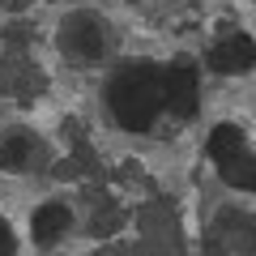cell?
I'll list each match as a JSON object with an SVG mask.
<instances>
[{
    "label": "cell",
    "instance_id": "8",
    "mask_svg": "<svg viewBox=\"0 0 256 256\" xmlns=\"http://www.w3.org/2000/svg\"><path fill=\"white\" fill-rule=\"evenodd\" d=\"M239 150H244V128H239V124H218L210 132V158L218 166L226 162V158H235Z\"/></svg>",
    "mask_w": 256,
    "mask_h": 256
},
{
    "label": "cell",
    "instance_id": "5",
    "mask_svg": "<svg viewBox=\"0 0 256 256\" xmlns=\"http://www.w3.org/2000/svg\"><path fill=\"white\" fill-rule=\"evenodd\" d=\"M38 154H43V146L30 132H22V128L0 137V171H30L38 162Z\"/></svg>",
    "mask_w": 256,
    "mask_h": 256
},
{
    "label": "cell",
    "instance_id": "9",
    "mask_svg": "<svg viewBox=\"0 0 256 256\" xmlns=\"http://www.w3.org/2000/svg\"><path fill=\"white\" fill-rule=\"evenodd\" d=\"M0 256H13V230H9V222H0Z\"/></svg>",
    "mask_w": 256,
    "mask_h": 256
},
{
    "label": "cell",
    "instance_id": "3",
    "mask_svg": "<svg viewBox=\"0 0 256 256\" xmlns=\"http://www.w3.org/2000/svg\"><path fill=\"white\" fill-rule=\"evenodd\" d=\"M252 64H256V43H252L248 34L218 38V43H214V52H210V68H214V73H226V77L248 73Z\"/></svg>",
    "mask_w": 256,
    "mask_h": 256
},
{
    "label": "cell",
    "instance_id": "1",
    "mask_svg": "<svg viewBox=\"0 0 256 256\" xmlns=\"http://www.w3.org/2000/svg\"><path fill=\"white\" fill-rule=\"evenodd\" d=\"M107 107H111V116H116L120 128L146 132L154 124V116L166 107L162 68H154V64H124L107 82Z\"/></svg>",
    "mask_w": 256,
    "mask_h": 256
},
{
    "label": "cell",
    "instance_id": "2",
    "mask_svg": "<svg viewBox=\"0 0 256 256\" xmlns=\"http://www.w3.org/2000/svg\"><path fill=\"white\" fill-rule=\"evenodd\" d=\"M60 47H64L68 60L94 64L107 52V30H102L98 13H73V18L64 22V30H60Z\"/></svg>",
    "mask_w": 256,
    "mask_h": 256
},
{
    "label": "cell",
    "instance_id": "6",
    "mask_svg": "<svg viewBox=\"0 0 256 256\" xmlns=\"http://www.w3.org/2000/svg\"><path fill=\"white\" fill-rule=\"evenodd\" d=\"M68 226H73V214L64 210V205H38L34 222H30V235H34L38 248H52L68 235Z\"/></svg>",
    "mask_w": 256,
    "mask_h": 256
},
{
    "label": "cell",
    "instance_id": "4",
    "mask_svg": "<svg viewBox=\"0 0 256 256\" xmlns=\"http://www.w3.org/2000/svg\"><path fill=\"white\" fill-rule=\"evenodd\" d=\"M162 94H166V107L175 116H192L196 111V73H192L188 64L162 68Z\"/></svg>",
    "mask_w": 256,
    "mask_h": 256
},
{
    "label": "cell",
    "instance_id": "7",
    "mask_svg": "<svg viewBox=\"0 0 256 256\" xmlns=\"http://www.w3.org/2000/svg\"><path fill=\"white\" fill-rule=\"evenodd\" d=\"M222 180H226L230 188H239V192H256V154L239 150L235 158H226V162H222Z\"/></svg>",
    "mask_w": 256,
    "mask_h": 256
}]
</instances>
